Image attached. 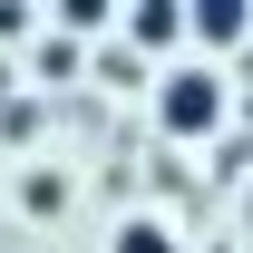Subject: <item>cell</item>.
<instances>
[{
  "label": "cell",
  "instance_id": "cell-1",
  "mask_svg": "<svg viewBox=\"0 0 253 253\" xmlns=\"http://www.w3.org/2000/svg\"><path fill=\"white\" fill-rule=\"evenodd\" d=\"M156 126L175 136V146H205V136H224V68H214V59L166 68V78H156Z\"/></svg>",
  "mask_w": 253,
  "mask_h": 253
},
{
  "label": "cell",
  "instance_id": "cell-2",
  "mask_svg": "<svg viewBox=\"0 0 253 253\" xmlns=\"http://www.w3.org/2000/svg\"><path fill=\"white\" fill-rule=\"evenodd\" d=\"M185 39L205 49V59H214V49H244V39H253V0H195V10H185Z\"/></svg>",
  "mask_w": 253,
  "mask_h": 253
},
{
  "label": "cell",
  "instance_id": "cell-3",
  "mask_svg": "<svg viewBox=\"0 0 253 253\" xmlns=\"http://www.w3.org/2000/svg\"><path fill=\"white\" fill-rule=\"evenodd\" d=\"M175 39H185V10L175 0H136L126 10V49H175Z\"/></svg>",
  "mask_w": 253,
  "mask_h": 253
},
{
  "label": "cell",
  "instance_id": "cell-4",
  "mask_svg": "<svg viewBox=\"0 0 253 253\" xmlns=\"http://www.w3.org/2000/svg\"><path fill=\"white\" fill-rule=\"evenodd\" d=\"M107 253H185V244H175V224H166V214H126L117 234H107Z\"/></svg>",
  "mask_w": 253,
  "mask_h": 253
},
{
  "label": "cell",
  "instance_id": "cell-5",
  "mask_svg": "<svg viewBox=\"0 0 253 253\" xmlns=\"http://www.w3.org/2000/svg\"><path fill=\"white\" fill-rule=\"evenodd\" d=\"M68 205V175L59 166H30V175H20V214H59Z\"/></svg>",
  "mask_w": 253,
  "mask_h": 253
},
{
  "label": "cell",
  "instance_id": "cell-6",
  "mask_svg": "<svg viewBox=\"0 0 253 253\" xmlns=\"http://www.w3.org/2000/svg\"><path fill=\"white\" fill-rule=\"evenodd\" d=\"M88 30H107V0H59V39H88Z\"/></svg>",
  "mask_w": 253,
  "mask_h": 253
},
{
  "label": "cell",
  "instance_id": "cell-7",
  "mask_svg": "<svg viewBox=\"0 0 253 253\" xmlns=\"http://www.w3.org/2000/svg\"><path fill=\"white\" fill-rule=\"evenodd\" d=\"M39 78H78V39H39Z\"/></svg>",
  "mask_w": 253,
  "mask_h": 253
},
{
  "label": "cell",
  "instance_id": "cell-8",
  "mask_svg": "<svg viewBox=\"0 0 253 253\" xmlns=\"http://www.w3.org/2000/svg\"><path fill=\"white\" fill-rule=\"evenodd\" d=\"M30 30V10H20V0H0V39H20Z\"/></svg>",
  "mask_w": 253,
  "mask_h": 253
},
{
  "label": "cell",
  "instance_id": "cell-9",
  "mask_svg": "<svg viewBox=\"0 0 253 253\" xmlns=\"http://www.w3.org/2000/svg\"><path fill=\"white\" fill-rule=\"evenodd\" d=\"M205 253H234V244H205Z\"/></svg>",
  "mask_w": 253,
  "mask_h": 253
},
{
  "label": "cell",
  "instance_id": "cell-10",
  "mask_svg": "<svg viewBox=\"0 0 253 253\" xmlns=\"http://www.w3.org/2000/svg\"><path fill=\"white\" fill-rule=\"evenodd\" d=\"M244 224H253V195H244Z\"/></svg>",
  "mask_w": 253,
  "mask_h": 253
}]
</instances>
